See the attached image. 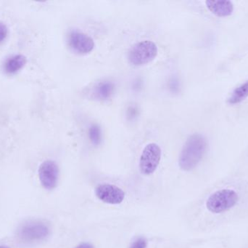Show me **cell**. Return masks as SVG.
Segmentation results:
<instances>
[{"instance_id": "obj_1", "label": "cell", "mask_w": 248, "mask_h": 248, "mask_svg": "<svg viewBox=\"0 0 248 248\" xmlns=\"http://www.w3.org/2000/svg\"><path fill=\"white\" fill-rule=\"evenodd\" d=\"M206 148L207 141L203 135L196 133L189 136L179 155V167L184 171L193 170L202 160Z\"/></svg>"}, {"instance_id": "obj_2", "label": "cell", "mask_w": 248, "mask_h": 248, "mask_svg": "<svg viewBox=\"0 0 248 248\" xmlns=\"http://www.w3.org/2000/svg\"><path fill=\"white\" fill-rule=\"evenodd\" d=\"M238 200V194L235 191L223 189L217 191L208 198L206 208L212 214H221L235 206Z\"/></svg>"}, {"instance_id": "obj_3", "label": "cell", "mask_w": 248, "mask_h": 248, "mask_svg": "<svg viewBox=\"0 0 248 248\" xmlns=\"http://www.w3.org/2000/svg\"><path fill=\"white\" fill-rule=\"evenodd\" d=\"M157 45L150 40H143L134 44L128 50V60L135 66H141L152 62L157 55Z\"/></svg>"}, {"instance_id": "obj_4", "label": "cell", "mask_w": 248, "mask_h": 248, "mask_svg": "<svg viewBox=\"0 0 248 248\" xmlns=\"http://www.w3.org/2000/svg\"><path fill=\"white\" fill-rule=\"evenodd\" d=\"M161 148L156 143H150L143 149L139 167L144 176H150L157 170L161 160Z\"/></svg>"}, {"instance_id": "obj_5", "label": "cell", "mask_w": 248, "mask_h": 248, "mask_svg": "<svg viewBox=\"0 0 248 248\" xmlns=\"http://www.w3.org/2000/svg\"><path fill=\"white\" fill-rule=\"evenodd\" d=\"M50 229L42 221H29L23 224L18 230V237L25 243L42 241L49 236Z\"/></svg>"}, {"instance_id": "obj_6", "label": "cell", "mask_w": 248, "mask_h": 248, "mask_svg": "<svg viewBox=\"0 0 248 248\" xmlns=\"http://www.w3.org/2000/svg\"><path fill=\"white\" fill-rule=\"evenodd\" d=\"M59 167L55 162L46 160L39 167V178L41 184L46 190L56 188L59 180Z\"/></svg>"}, {"instance_id": "obj_7", "label": "cell", "mask_w": 248, "mask_h": 248, "mask_svg": "<svg viewBox=\"0 0 248 248\" xmlns=\"http://www.w3.org/2000/svg\"><path fill=\"white\" fill-rule=\"evenodd\" d=\"M68 45L74 52L80 55L90 53L95 47L91 36L78 31H72L68 33Z\"/></svg>"}, {"instance_id": "obj_8", "label": "cell", "mask_w": 248, "mask_h": 248, "mask_svg": "<svg viewBox=\"0 0 248 248\" xmlns=\"http://www.w3.org/2000/svg\"><path fill=\"white\" fill-rule=\"evenodd\" d=\"M94 192L99 200L109 205H119L125 199V192L121 188L109 183L99 185Z\"/></svg>"}, {"instance_id": "obj_9", "label": "cell", "mask_w": 248, "mask_h": 248, "mask_svg": "<svg viewBox=\"0 0 248 248\" xmlns=\"http://www.w3.org/2000/svg\"><path fill=\"white\" fill-rule=\"evenodd\" d=\"M205 4L208 10L218 17L230 16L234 10L232 2L228 0H208Z\"/></svg>"}, {"instance_id": "obj_10", "label": "cell", "mask_w": 248, "mask_h": 248, "mask_svg": "<svg viewBox=\"0 0 248 248\" xmlns=\"http://www.w3.org/2000/svg\"><path fill=\"white\" fill-rule=\"evenodd\" d=\"M27 63L24 55L17 54L9 57L4 61L2 65V69L7 75H14L21 71Z\"/></svg>"}, {"instance_id": "obj_11", "label": "cell", "mask_w": 248, "mask_h": 248, "mask_svg": "<svg viewBox=\"0 0 248 248\" xmlns=\"http://www.w3.org/2000/svg\"><path fill=\"white\" fill-rule=\"evenodd\" d=\"M114 90V84L111 82H100L94 88V94L100 100H107L113 96Z\"/></svg>"}, {"instance_id": "obj_12", "label": "cell", "mask_w": 248, "mask_h": 248, "mask_svg": "<svg viewBox=\"0 0 248 248\" xmlns=\"http://www.w3.org/2000/svg\"><path fill=\"white\" fill-rule=\"evenodd\" d=\"M248 97V82L240 85L233 91L232 94L229 99L230 104H237L241 103Z\"/></svg>"}, {"instance_id": "obj_13", "label": "cell", "mask_w": 248, "mask_h": 248, "mask_svg": "<svg viewBox=\"0 0 248 248\" xmlns=\"http://www.w3.org/2000/svg\"><path fill=\"white\" fill-rule=\"evenodd\" d=\"M89 138L94 146H99L102 141V130L97 124H93L89 128Z\"/></svg>"}, {"instance_id": "obj_14", "label": "cell", "mask_w": 248, "mask_h": 248, "mask_svg": "<svg viewBox=\"0 0 248 248\" xmlns=\"http://www.w3.org/2000/svg\"><path fill=\"white\" fill-rule=\"evenodd\" d=\"M8 28L2 22H0V45L4 43L8 36Z\"/></svg>"}, {"instance_id": "obj_15", "label": "cell", "mask_w": 248, "mask_h": 248, "mask_svg": "<svg viewBox=\"0 0 248 248\" xmlns=\"http://www.w3.org/2000/svg\"><path fill=\"white\" fill-rule=\"evenodd\" d=\"M147 241L143 237H140L137 239L135 241L133 242L129 248H147Z\"/></svg>"}, {"instance_id": "obj_16", "label": "cell", "mask_w": 248, "mask_h": 248, "mask_svg": "<svg viewBox=\"0 0 248 248\" xmlns=\"http://www.w3.org/2000/svg\"><path fill=\"white\" fill-rule=\"evenodd\" d=\"M75 248H94V247L91 243H81V244L78 245V246H77Z\"/></svg>"}, {"instance_id": "obj_17", "label": "cell", "mask_w": 248, "mask_h": 248, "mask_svg": "<svg viewBox=\"0 0 248 248\" xmlns=\"http://www.w3.org/2000/svg\"><path fill=\"white\" fill-rule=\"evenodd\" d=\"M0 248H10L7 247V246H0Z\"/></svg>"}]
</instances>
